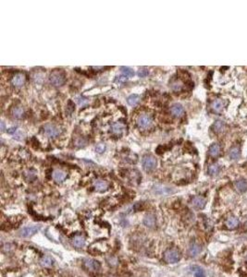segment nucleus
Listing matches in <instances>:
<instances>
[{
	"instance_id": "1",
	"label": "nucleus",
	"mask_w": 247,
	"mask_h": 277,
	"mask_svg": "<svg viewBox=\"0 0 247 277\" xmlns=\"http://www.w3.org/2000/svg\"><path fill=\"white\" fill-rule=\"evenodd\" d=\"M108 244L104 240H98L94 242L88 248V252L92 255H102L108 251Z\"/></svg>"
},
{
	"instance_id": "2",
	"label": "nucleus",
	"mask_w": 247,
	"mask_h": 277,
	"mask_svg": "<svg viewBox=\"0 0 247 277\" xmlns=\"http://www.w3.org/2000/svg\"><path fill=\"white\" fill-rule=\"evenodd\" d=\"M181 258L179 251L175 248H168L163 255V259L167 263H176Z\"/></svg>"
},
{
	"instance_id": "3",
	"label": "nucleus",
	"mask_w": 247,
	"mask_h": 277,
	"mask_svg": "<svg viewBox=\"0 0 247 277\" xmlns=\"http://www.w3.org/2000/svg\"><path fill=\"white\" fill-rule=\"evenodd\" d=\"M82 267L83 269L90 273V274H96L97 272H99L101 265L99 263V261L93 260V259H84L83 262H82Z\"/></svg>"
},
{
	"instance_id": "4",
	"label": "nucleus",
	"mask_w": 247,
	"mask_h": 277,
	"mask_svg": "<svg viewBox=\"0 0 247 277\" xmlns=\"http://www.w3.org/2000/svg\"><path fill=\"white\" fill-rule=\"evenodd\" d=\"M49 81L56 87L62 86L65 82V75L61 70H54L49 76Z\"/></svg>"
},
{
	"instance_id": "5",
	"label": "nucleus",
	"mask_w": 247,
	"mask_h": 277,
	"mask_svg": "<svg viewBox=\"0 0 247 277\" xmlns=\"http://www.w3.org/2000/svg\"><path fill=\"white\" fill-rule=\"evenodd\" d=\"M142 168L148 172V171H152L153 169L156 168V166L157 165V161L152 155H145V156H143L142 160Z\"/></svg>"
},
{
	"instance_id": "6",
	"label": "nucleus",
	"mask_w": 247,
	"mask_h": 277,
	"mask_svg": "<svg viewBox=\"0 0 247 277\" xmlns=\"http://www.w3.org/2000/svg\"><path fill=\"white\" fill-rule=\"evenodd\" d=\"M136 122L140 129H148L152 125V117L148 114H142L138 116Z\"/></svg>"
},
{
	"instance_id": "7",
	"label": "nucleus",
	"mask_w": 247,
	"mask_h": 277,
	"mask_svg": "<svg viewBox=\"0 0 247 277\" xmlns=\"http://www.w3.org/2000/svg\"><path fill=\"white\" fill-rule=\"evenodd\" d=\"M44 130L45 135L48 136V137H50V138H56V137H58L60 134V129L57 126H55L53 124H46V125H44Z\"/></svg>"
},
{
	"instance_id": "8",
	"label": "nucleus",
	"mask_w": 247,
	"mask_h": 277,
	"mask_svg": "<svg viewBox=\"0 0 247 277\" xmlns=\"http://www.w3.org/2000/svg\"><path fill=\"white\" fill-rule=\"evenodd\" d=\"M40 229L39 225H33V226H27L24 227L21 230L20 232V236L22 238H30L32 236H34L35 233H37Z\"/></svg>"
},
{
	"instance_id": "9",
	"label": "nucleus",
	"mask_w": 247,
	"mask_h": 277,
	"mask_svg": "<svg viewBox=\"0 0 247 277\" xmlns=\"http://www.w3.org/2000/svg\"><path fill=\"white\" fill-rule=\"evenodd\" d=\"M239 225H240V222H239L238 218L235 216H232V215L228 217L225 221V226L229 230H234V229L238 228Z\"/></svg>"
},
{
	"instance_id": "10",
	"label": "nucleus",
	"mask_w": 247,
	"mask_h": 277,
	"mask_svg": "<svg viewBox=\"0 0 247 277\" xmlns=\"http://www.w3.org/2000/svg\"><path fill=\"white\" fill-rule=\"evenodd\" d=\"M26 77L23 73H17L12 77L11 82L15 87H21L25 83Z\"/></svg>"
},
{
	"instance_id": "11",
	"label": "nucleus",
	"mask_w": 247,
	"mask_h": 277,
	"mask_svg": "<svg viewBox=\"0 0 247 277\" xmlns=\"http://www.w3.org/2000/svg\"><path fill=\"white\" fill-rule=\"evenodd\" d=\"M71 244L76 248H82L85 245V238L82 235H75L71 238Z\"/></svg>"
},
{
	"instance_id": "12",
	"label": "nucleus",
	"mask_w": 247,
	"mask_h": 277,
	"mask_svg": "<svg viewBox=\"0 0 247 277\" xmlns=\"http://www.w3.org/2000/svg\"><path fill=\"white\" fill-rule=\"evenodd\" d=\"M207 201L205 198L201 197V196H195L193 200H192V205L195 209L201 210L206 206Z\"/></svg>"
},
{
	"instance_id": "13",
	"label": "nucleus",
	"mask_w": 247,
	"mask_h": 277,
	"mask_svg": "<svg viewBox=\"0 0 247 277\" xmlns=\"http://www.w3.org/2000/svg\"><path fill=\"white\" fill-rule=\"evenodd\" d=\"M143 224L145 226L149 227V228H153L156 226V218L154 214L152 213H148L144 216L143 218Z\"/></svg>"
},
{
	"instance_id": "14",
	"label": "nucleus",
	"mask_w": 247,
	"mask_h": 277,
	"mask_svg": "<svg viewBox=\"0 0 247 277\" xmlns=\"http://www.w3.org/2000/svg\"><path fill=\"white\" fill-rule=\"evenodd\" d=\"M201 251H202V247H201V245H199L197 243H192L188 248V254L190 257H195Z\"/></svg>"
},
{
	"instance_id": "15",
	"label": "nucleus",
	"mask_w": 247,
	"mask_h": 277,
	"mask_svg": "<svg viewBox=\"0 0 247 277\" xmlns=\"http://www.w3.org/2000/svg\"><path fill=\"white\" fill-rule=\"evenodd\" d=\"M109 187V184L108 182L106 181V180H102V179H99V180H96L95 182V188L96 191H99V192H104L107 190Z\"/></svg>"
},
{
	"instance_id": "16",
	"label": "nucleus",
	"mask_w": 247,
	"mask_h": 277,
	"mask_svg": "<svg viewBox=\"0 0 247 277\" xmlns=\"http://www.w3.org/2000/svg\"><path fill=\"white\" fill-rule=\"evenodd\" d=\"M67 177V173L61 169H57L53 173V178L57 183H61L63 182Z\"/></svg>"
},
{
	"instance_id": "17",
	"label": "nucleus",
	"mask_w": 247,
	"mask_h": 277,
	"mask_svg": "<svg viewBox=\"0 0 247 277\" xmlns=\"http://www.w3.org/2000/svg\"><path fill=\"white\" fill-rule=\"evenodd\" d=\"M170 112L174 116L179 117L184 114V108L181 104H174L170 108Z\"/></svg>"
},
{
	"instance_id": "18",
	"label": "nucleus",
	"mask_w": 247,
	"mask_h": 277,
	"mask_svg": "<svg viewBox=\"0 0 247 277\" xmlns=\"http://www.w3.org/2000/svg\"><path fill=\"white\" fill-rule=\"evenodd\" d=\"M234 188H236V190L240 193H244L245 192L247 189V182L245 179H239L234 183Z\"/></svg>"
},
{
	"instance_id": "19",
	"label": "nucleus",
	"mask_w": 247,
	"mask_h": 277,
	"mask_svg": "<svg viewBox=\"0 0 247 277\" xmlns=\"http://www.w3.org/2000/svg\"><path fill=\"white\" fill-rule=\"evenodd\" d=\"M54 261H54V259H53L51 256L45 255V256H44V257L41 258V260H40V264H41L43 267H44V268H49V267L53 266Z\"/></svg>"
},
{
	"instance_id": "20",
	"label": "nucleus",
	"mask_w": 247,
	"mask_h": 277,
	"mask_svg": "<svg viewBox=\"0 0 247 277\" xmlns=\"http://www.w3.org/2000/svg\"><path fill=\"white\" fill-rule=\"evenodd\" d=\"M223 106H224L223 102L220 99H215L211 104L212 110L216 113H220L223 109Z\"/></svg>"
},
{
	"instance_id": "21",
	"label": "nucleus",
	"mask_w": 247,
	"mask_h": 277,
	"mask_svg": "<svg viewBox=\"0 0 247 277\" xmlns=\"http://www.w3.org/2000/svg\"><path fill=\"white\" fill-rule=\"evenodd\" d=\"M11 114H12L13 117H15L17 119H21L24 116V110L21 106H15V107H13Z\"/></svg>"
},
{
	"instance_id": "22",
	"label": "nucleus",
	"mask_w": 247,
	"mask_h": 277,
	"mask_svg": "<svg viewBox=\"0 0 247 277\" xmlns=\"http://www.w3.org/2000/svg\"><path fill=\"white\" fill-rule=\"evenodd\" d=\"M209 154L211 157H217L218 156L220 152V147L217 143H213L211 146L209 147Z\"/></svg>"
},
{
	"instance_id": "23",
	"label": "nucleus",
	"mask_w": 247,
	"mask_h": 277,
	"mask_svg": "<svg viewBox=\"0 0 247 277\" xmlns=\"http://www.w3.org/2000/svg\"><path fill=\"white\" fill-rule=\"evenodd\" d=\"M120 71L123 74V76L126 78H132L134 76V70L130 67H121Z\"/></svg>"
},
{
	"instance_id": "24",
	"label": "nucleus",
	"mask_w": 247,
	"mask_h": 277,
	"mask_svg": "<svg viewBox=\"0 0 247 277\" xmlns=\"http://www.w3.org/2000/svg\"><path fill=\"white\" fill-rule=\"evenodd\" d=\"M24 178L28 182H31V181L35 180L36 178V171L33 170V169H29V170L25 171L24 172Z\"/></svg>"
},
{
	"instance_id": "25",
	"label": "nucleus",
	"mask_w": 247,
	"mask_h": 277,
	"mask_svg": "<svg viewBox=\"0 0 247 277\" xmlns=\"http://www.w3.org/2000/svg\"><path fill=\"white\" fill-rule=\"evenodd\" d=\"M111 131L116 135H120L123 131V126L120 123H115L111 126Z\"/></svg>"
},
{
	"instance_id": "26",
	"label": "nucleus",
	"mask_w": 247,
	"mask_h": 277,
	"mask_svg": "<svg viewBox=\"0 0 247 277\" xmlns=\"http://www.w3.org/2000/svg\"><path fill=\"white\" fill-rule=\"evenodd\" d=\"M140 101V96L137 94H132L127 98V103L130 104L131 106H134L139 103Z\"/></svg>"
},
{
	"instance_id": "27",
	"label": "nucleus",
	"mask_w": 247,
	"mask_h": 277,
	"mask_svg": "<svg viewBox=\"0 0 247 277\" xmlns=\"http://www.w3.org/2000/svg\"><path fill=\"white\" fill-rule=\"evenodd\" d=\"M213 129L214 131H216L217 133H219L221 131H223L224 129V123L221 120H217L214 124H213Z\"/></svg>"
},
{
	"instance_id": "28",
	"label": "nucleus",
	"mask_w": 247,
	"mask_h": 277,
	"mask_svg": "<svg viewBox=\"0 0 247 277\" xmlns=\"http://www.w3.org/2000/svg\"><path fill=\"white\" fill-rule=\"evenodd\" d=\"M240 156V151L238 148H232L230 151V157L232 160H237Z\"/></svg>"
},
{
	"instance_id": "29",
	"label": "nucleus",
	"mask_w": 247,
	"mask_h": 277,
	"mask_svg": "<svg viewBox=\"0 0 247 277\" xmlns=\"http://www.w3.org/2000/svg\"><path fill=\"white\" fill-rule=\"evenodd\" d=\"M219 172V166L217 164H214V165H211L209 167H208V174L210 175H217Z\"/></svg>"
},
{
	"instance_id": "30",
	"label": "nucleus",
	"mask_w": 247,
	"mask_h": 277,
	"mask_svg": "<svg viewBox=\"0 0 247 277\" xmlns=\"http://www.w3.org/2000/svg\"><path fill=\"white\" fill-rule=\"evenodd\" d=\"M75 100H76L77 104L81 105V106H84V105L88 104V103H89V100L87 98L83 97V96H77L75 98Z\"/></svg>"
},
{
	"instance_id": "31",
	"label": "nucleus",
	"mask_w": 247,
	"mask_h": 277,
	"mask_svg": "<svg viewBox=\"0 0 247 277\" xmlns=\"http://www.w3.org/2000/svg\"><path fill=\"white\" fill-rule=\"evenodd\" d=\"M182 83L180 81H175L171 84V89L174 91V92H180L182 90Z\"/></svg>"
},
{
	"instance_id": "32",
	"label": "nucleus",
	"mask_w": 247,
	"mask_h": 277,
	"mask_svg": "<svg viewBox=\"0 0 247 277\" xmlns=\"http://www.w3.org/2000/svg\"><path fill=\"white\" fill-rule=\"evenodd\" d=\"M106 261H107L108 264H109L111 267H115V266H117V265H118V263H119V261H118V259H117L116 257H114V256L108 257V258L106 259Z\"/></svg>"
},
{
	"instance_id": "33",
	"label": "nucleus",
	"mask_w": 247,
	"mask_h": 277,
	"mask_svg": "<svg viewBox=\"0 0 247 277\" xmlns=\"http://www.w3.org/2000/svg\"><path fill=\"white\" fill-rule=\"evenodd\" d=\"M106 149V145L105 143H98L96 146V152L97 153H103Z\"/></svg>"
},
{
	"instance_id": "34",
	"label": "nucleus",
	"mask_w": 247,
	"mask_h": 277,
	"mask_svg": "<svg viewBox=\"0 0 247 277\" xmlns=\"http://www.w3.org/2000/svg\"><path fill=\"white\" fill-rule=\"evenodd\" d=\"M194 273V277H206V273L203 269L196 267L195 270H193Z\"/></svg>"
},
{
	"instance_id": "35",
	"label": "nucleus",
	"mask_w": 247,
	"mask_h": 277,
	"mask_svg": "<svg viewBox=\"0 0 247 277\" xmlns=\"http://www.w3.org/2000/svg\"><path fill=\"white\" fill-rule=\"evenodd\" d=\"M148 70L146 69H139V71H138V76L139 77H141V78H143V77H145V76H147L148 75Z\"/></svg>"
},
{
	"instance_id": "36",
	"label": "nucleus",
	"mask_w": 247,
	"mask_h": 277,
	"mask_svg": "<svg viewBox=\"0 0 247 277\" xmlns=\"http://www.w3.org/2000/svg\"><path fill=\"white\" fill-rule=\"evenodd\" d=\"M13 245H11V244H9V243H7V244H5L4 246H3V251H5V252H7V251H10L12 248H13Z\"/></svg>"
},
{
	"instance_id": "37",
	"label": "nucleus",
	"mask_w": 247,
	"mask_h": 277,
	"mask_svg": "<svg viewBox=\"0 0 247 277\" xmlns=\"http://www.w3.org/2000/svg\"><path fill=\"white\" fill-rule=\"evenodd\" d=\"M1 132H4L5 129H6V126H5V122L4 121H1Z\"/></svg>"
},
{
	"instance_id": "38",
	"label": "nucleus",
	"mask_w": 247,
	"mask_h": 277,
	"mask_svg": "<svg viewBox=\"0 0 247 277\" xmlns=\"http://www.w3.org/2000/svg\"><path fill=\"white\" fill-rule=\"evenodd\" d=\"M245 262L247 264V251L245 252Z\"/></svg>"
},
{
	"instance_id": "39",
	"label": "nucleus",
	"mask_w": 247,
	"mask_h": 277,
	"mask_svg": "<svg viewBox=\"0 0 247 277\" xmlns=\"http://www.w3.org/2000/svg\"><path fill=\"white\" fill-rule=\"evenodd\" d=\"M245 226H247V218H246V221H245Z\"/></svg>"
}]
</instances>
